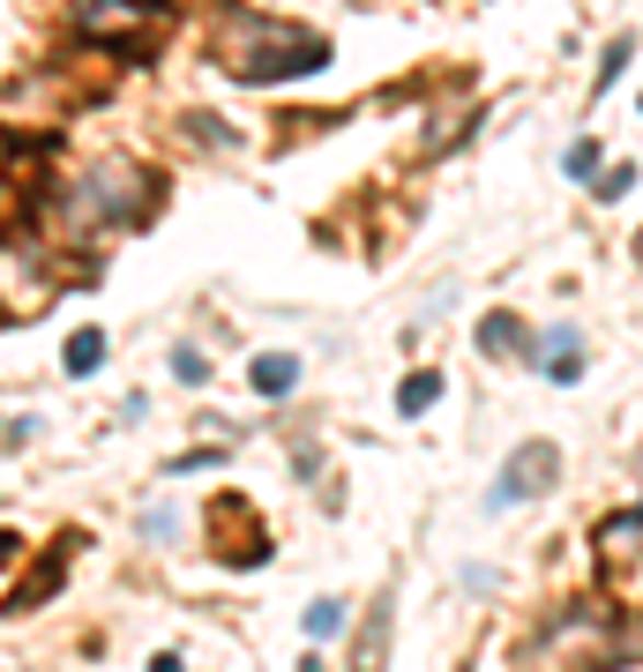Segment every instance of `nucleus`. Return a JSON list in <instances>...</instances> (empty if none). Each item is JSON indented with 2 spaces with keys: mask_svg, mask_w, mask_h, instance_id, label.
Wrapping results in <instances>:
<instances>
[{
  "mask_svg": "<svg viewBox=\"0 0 643 672\" xmlns=\"http://www.w3.org/2000/svg\"><path fill=\"white\" fill-rule=\"evenodd\" d=\"M210 60L232 76V83H292V76L330 68V38H322V31H300V23H285V15L225 8V15L210 23Z\"/></svg>",
  "mask_w": 643,
  "mask_h": 672,
  "instance_id": "1",
  "label": "nucleus"
},
{
  "mask_svg": "<svg viewBox=\"0 0 643 672\" xmlns=\"http://www.w3.org/2000/svg\"><path fill=\"white\" fill-rule=\"evenodd\" d=\"M561 478V449L554 441H524L509 463H502V478H494V494H486V508H516V501H539L547 486Z\"/></svg>",
  "mask_w": 643,
  "mask_h": 672,
  "instance_id": "2",
  "label": "nucleus"
},
{
  "mask_svg": "<svg viewBox=\"0 0 643 672\" xmlns=\"http://www.w3.org/2000/svg\"><path fill=\"white\" fill-rule=\"evenodd\" d=\"M76 23H83L90 45H142V38H150L142 0H83V8H76Z\"/></svg>",
  "mask_w": 643,
  "mask_h": 672,
  "instance_id": "3",
  "label": "nucleus"
},
{
  "mask_svg": "<svg viewBox=\"0 0 643 672\" xmlns=\"http://www.w3.org/2000/svg\"><path fill=\"white\" fill-rule=\"evenodd\" d=\"M68 546H76V538H60V546L45 553L38 568H31V583H15V598H8V613H31V605H45V598L60 590V576H68Z\"/></svg>",
  "mask_w": 643,
  "mask_h": 672,
  "instance_id": "4",
  "label": "nucleus"
},
{
  "mask_svg": "<svg viewBox=\"0 0 643 672\" xmlns=\"http://www.w3.org/2000/svg\"><path fill=\"white\" fill-rule=\"evenodd\" d=\"M539 374H554V381H584V336H576V329L539 336Z\"/></svg>",
  "mask_w": 643,
  "mask_h": 672,
  "instance_id": "5",
  "label": "nucleus"
},
{
  "mask_svg": "<svg viewBox=\"0 0 643 672\" xmlns=\"http://www.w3.org/2000/svg\"><path fill=\"white\" fill-rule=\"evenodd\" d=\"M479 351H486V359H524V351H531V329H524L516 314H486V322H479Z\"/></svg>",
  "mask_w": 643,
  "mask_h": 672,
  "instance_id": "6",
  "label": "nucleus"
},
{
  "mask_svg": "<svg viewBox=\"0 0 643 672\" xmlns=\"http://www.w3.org/2000/svg\"><path fill=\"white\" fill-rule=\"evenodd\" d=\"M292 389H300V359H292V351L255 359V396H292Z\"/></svg>",
  "mask_w": 643,
  "mask_h": 672,
  "instance_id": "7",
  "label": "nucleus"
},
{
  "mask_svg": "<svg viewBox=\"0 0 643 672\" xmlns=\"http://www.w3.org/2000/svg\"><path fill=\"white\" fill-rule=\"evenodd\" d=\"M599 546L613 553V560H629V553H643V508H636V515H613V523L599 531Z\"/></svg>",
  "mask_w": 643,
  "mask_h": 672,
  "instance_id": "8",
  "label": "nucleus"
},
{
  "mask_svg": "<svg viewBox=\"0 0 643 672\" xmlns=\"http://www.w3.org/2000/svg\"><path fill=\"white\" fill-rule=\"evenodd\" d=\"M97 359H105V329H76L68 336V374H97Z\"/></svg>",
  "mask_w": 643,
  "mask_h": 672,
  "instance_id": "9",
  "label": "nucleus"
},
{
  "mask_svg": "<svg viewBox=\"0 0 643 672\" xmlns=\"http://www.w3.org/2000/svg\"><path fill=\"white\" fill-rule=\"evenodd\" d=\"M434 396H441V374H412L404 389H397V412H404V419H420Z\"/></svg>",
  "mask_w": 643,
  "mask_h": 672,
  "instance_id": "10",
  "label": "nucleus"
},
{
  "mask_svg": "<svg viewBox=\"0 0 643 672\" xmlns=\"http://www.w3.org/2000/svg\"><path fill=\"white\" fill-rule=\"evenodd\" d=\"M629 187H636V165L621 158V165H613V172H599V187H592V195H599V202H621Z\"/></svg>",
  "mask_w": 643,
  "mask_h": 672,
  "instance_id": "11",
  "label": "nucleus"
},
{
  "mask_svg": "<svg viewBox=\"0 0 643 672\" xmlns=\"http://www.w3.org/2000/svg\"><path fill=\"white\" fill-rule=\"evenodd\" d=\"M337 628H344V605H337V598L307 605V635H314V642H322V635H337Z\"/></svg>",
  "mask_w": 643,
  "mask_h": 672,
  "instance_id": "12",
  "label": "nucleus"
},
{
  "mask_svg": "<svg viewBox=\"0 0 643 672\" xmlns=\"http://www.w3.org/2000/svg\"><path fill=\"white\" fill-rule=\"evenodd\" d=\"M561 165L576 172V179H592V172H599V142H592V135H584V142H569V158H561Z\"/></svg>",
  "mask_w": 643,
  "mask_h": 672,
  "instance_id": "13",
  "label": "nucleus"
},
{
  "mask_svg": "<svg viewBox=\"0 0 643 672\" xmlns=\"http://www.w3.org/2000/svg\"><path fill=\"white\" fill-rule=\"evenodd\" d=\"M172 374L180 381H210V367H203V351H172Z\"/></svg>",
  "mask_w": 643,
  "mask_h": 672,
  "instance_id": "14",
  "label": "nucleus"
},
{
  "mask_svg": "<svg viewBox=\"0 0 643 672\" xmlns=\"http://www.w3.org/2000/svg\"><path fill=\"white\" fill-rule=\"evenodd\" d=\"M8 553H15V538H8V531H0V560H8Z\"/></svg>",
  "mask_w": 643,
  "mask_h": 672,
  "instance_id": "15",
  "label": "nucleus"
},
{
  "mask_svg": "<svg viewBox=\"0 0 643 672\" xmlns=\"http://www.w3.org/2000/svg\"><path fill=\"white\" fill-rule=\"evenodd\" d=\"M0 165H8V142H0Z\"/></svg>",
  "mask_w": 643,
  "mask_h": 672,
  "instance_id": "16",
  "label": "nucleus"
},
{
  "mask_svg": "<svg viewBox=\"0 0 643 672\" xmlns=\"http://www.w3.org/2000/svg\"><path fill=\"white\" fill-rule=\"evenodd\" d=\"M636 262H643V240H636Z\"/></svg>",
  "mask_w": 643,
  "mask_h": 672,
  "instance_id": "17",
  "label": "nucleus"
}]
</instances>
